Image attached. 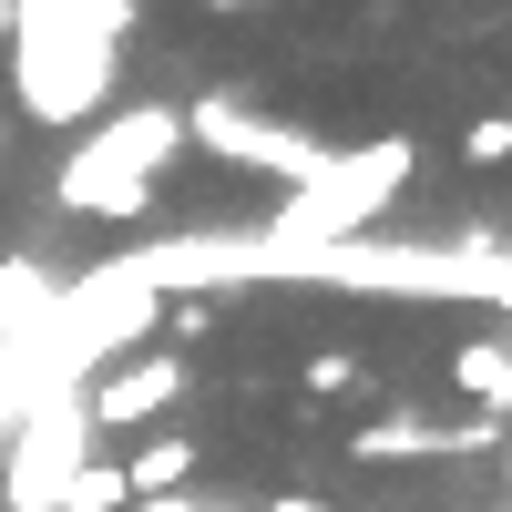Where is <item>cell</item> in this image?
Here are the masks:
<instances>
[{
  "mask_svg": "<svg viewBox=\"0 0 512 512\" xmlns=\"http://www.w3.org/2000/svg\"><path fill=\"white\" fill-rule=\"evenodd\" d=\"M123 31H134V0H0V82L21 123L82 134L123 82Z\"/></svg>",
  "mask_w": 512,
  "mask_h": 512,
  "instance_id": "obj_1",
  "label": "cell"
},
{
  "mask_svg": "<svg viewBox=\"0 0 512 512\" xmlns=\"http://www.w3.org/2000/svg\"><path fill=\"white\" fill-rule=\"evenodd\" d=\"M175 154H185V103H123V113H93V123L62 144V164H52V216H82V226H144Z\"/></svg>",
  "mask_w": 512,
  "mask_h": 512,
  "instance_id": "obj_2",
  "label": "cell"
},
{
  "mask_svg": "<svg viewBox=\"0 0 512 512\" xmlns=\"http://www.w3.org/2000/svg\"><path fill=\"white\" fill-rule=\"evenodd\" d=\"M410 175H420V144H410V134L328 144V164H318L308 185H287L277 216L256 226V236H277V246H349V236H379V216L410 195Z\"/></svg>",
  "mask_w": 512,
  "mask_h": 512,
  "instance_id": "obj_3",
  "label": "cell"
},
{
  "mask_svg": "<svg viewBox=\"0 0 512 512\" xmlns=\"http://www.w3.org/2000/svg\"><path fill=\"white\" fill-rule=\"evenodd\" d=\"M185 144L216 154V164H236V175H277V185H308L318 164H328V144L308 134V123L256 113L246 93H195L185 103Z\"/></svg>",
  "mask_w": 512,
  "mask_h": 512,
  "instance_id": "obj_4",
  "label": "cell"
},
{
  "mask_svg": "<svg viewBox=\"0 0 512 512\" xmlns=\"http://www.w3.org/2000/svg\"><path fill=\"white\" fill-rule=\"evenodd\" d=\"M93 461V420H82L72 390L52 400H21L11 431H0V502L11 512H62V482Z\"/></svg>",
  "mask_w": 512,
  "mask_h": 512,
  "instance_id": "obj_5",
  "label": "cell"
},
{
  "mask_svg": "<svg viewBox=\"0 0 512 512\" xmlns=\"http://www.w3.org/2000/svg\"><path fill=\"white\" fill-rule=\"evenodd\" d=\"M185 390H195V379H185V359H175V349H144V359L93 369L72 400H82V420H93V431H154V420L175 410Z\"/></svg>",
  "mask_w": 512,
  "mask_h": 512,
  "instance_id": "obj_6",
  "label": "cell"
},
{
  "mask_svg": "<svg viewBox=\"0 0 512 512\" xmlns=\"http://www.w3.org/2000/svg\"><path fill=\"white\" fill-rule=\"evenodd\" d=\"M502 441V420H431V410H390V420H369V431L349 441V461H482Z\"/></svg>",
  "mask_w": 512,
  "mask_h": 512,
  "instance_id": "obj_7",
  "label": "cell"
},
{
  "mask_svg": "<svg viewBox=\"0 0 512 512\" xmlns=\"http://www.w3.org/2000/svg\"><path fill=\"white\" fill-rule=\"evenodd\" d=\"M195 472H205V441L195 431H154V441H134V461H123V492L134 502H175V492H195Z\"/></svg>",
  "mask_w": 512,
  "mask_h": 512,
  "instance_id": "obj_8",
  "label": "cell"
},
{
  "mask_svg": "<svg viewBox=\"0 0 512 512\" xmlns=\"http://www.w3.org/2000/svg\"><path fill=\"white\" fill-rule=\"evenodd\" d=\"M52 297H62V277L41 267V256H11V267H0V359H21L31 338H41Z\"/></svg>",
  "mask_w": 512,
  "mask_h": 512,
  "instance_id": "obj_9",
  "label": "cell"
},
{
  "mask_svg": "<svg viewBox=\"0 0 512 512\" xmlns=\"http://www.w3.org/2000/svg\"><path fill=\"white\" fill-rule=\"evenodd\" d=\"M451 390L482 420H512V338H461L451 349Z\"/></svg>",
  "mask_w": 512,
  "mask_h": 512,
  "instance_id": "obj_10",
  "label": "cell"
},
{
  "mask_svg": "<svg viewBox=\"0 0 512 512\" xmlns=\"http://www.w3.org/2000/svg\"><path fill=\"white\" fill-rule=\"evenodd\" d=\"M308 400H379V369L359 349H318L308 359Z\"/></svg>",
  "mask_w": 512,
  "mask_h": 512,
  "instance_id": "obj_11",
  "label": "cell"
},
{
  "mask_svg": "<svg viewBox=\"0 0 512 512\" xmlns=\"http://www.w3.org/2000/svg\"><path fill=\"white\" fill-rule=\"evenodd\" d=\"M62 512H134V492H123V461H82V472L62 482Z\"/></svg>",
  "mask_w": 512,
  "mask_h": 512,
  "instance_id": "obj_12",
  "label": "cell"
},
{
  "mask_svg": "<svg viewBox=\"0 0 512 512\" xmlns=\"http://www.w3.org/2000/svg\"><path fill=\"white\" fill-rule=\"evenodd\" d=\"M461 164H472V175H502L512 164V113H482L472 134H461Z\"/></svg>",
  "mask_w": 512,
  "mask_h": 512,
  "instance_id": "obj_13",
  "label": "cell"
},
{
  "mask_svg": "<svg viewBox=\"0 0 512 512\" xmlns=\"http://www.w3.org/2000/svg\"><path fill=\"white\" fill-rule=\"evenodd\" d=\"M267 512H328V502H308V492H277V502H267Z\"/></svg>",
  "mask_w": 512,
  "mask_h": 512,
  "instance_id": "obj_14",
  "label": "cell"
},
{
  "mask_svg": "<svg viewBox=\"0 0 512 512\" xmlns=\"http://www.w3.org/2000/svg\"><path fill=\"white\" fill-rule=\"evenodd\" d=\"M205 11H256V0H205Z\"/></svg>",
  "mask_w": 512,
  "mask_h": 512,
  "instance_id": "obj_15",
  "label": "cell"
},
{
  "mask_svg": "<svg viewBox=\"0 0 512 512\" xmlns=\"http://www.w3.org/2000/svg\"><path fill=\"white\" fill-rule=\"evenodd\" d=\"M0 144H11V123H0Z\"/></svg>",
  "mask_w": 512,
  "mask_h": 512,
  "instance_id": "obj_16",
  "label": "cell"
}]
</instances>
